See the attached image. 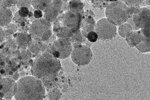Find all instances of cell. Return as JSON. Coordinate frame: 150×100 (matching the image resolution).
<instances>
[{
    "instance_id": "30",
    "label": "cell",
    "mask_w": 150,
    "mask_h": 100,
    "mask_svg": "<svg viewBox=\"0 0 150 100\" xmlns=\"http://www.w3.org/2000/svg\"><path fill=\"white\" fill-rule=\"evenodd\" d=\"M6 40V35H5V31L3 30L2 27H0V45H1L3 43H4Z\"/></svg>"
},
{
    "instance_id": "4",
    "label": "cell",
    "mask_w": 150,
    "mask_h": 100,
    "mask_svg": "<svg viewBox=\"0 0 150 100\" xmlns=\"http://www.w3.org/2000/svg\"><path fill=\"white\" fill-rule=\"evenodd\" d=\"M23 65L20 49L0 48V73L10 77Z\"/></svg>"
},
{
    "instance_id": "11",
    "label": "cell",
    "mask_w": 150,
    "mask_h": 100,
    "mask_svg": "<svg viewBox=\"0 0 150 100\" xmlns=\"http://www.w3.org/2000/svg\"><path fill=\"white\" fill-rule=\"evenodd\" d=\"M17 90L16 82L9 77H4L0 81V96L4 99H10Z\"/></svg>"
},
{
    "instance_id": "35",
    "label": "cell",
    "mask_w": 150,
    "mask_h": 100,
    "mask_svg": "<svg viewBox=\"0 0 150 100\" xmlns=\"http://www.w3.org/2000/svg\"><path fill=\"white\" fill-rule=\"evenodd\" d=\"M11 76V79H13L14 80L16 81V80H19V74L18 73V71H17V72L14 73Z\"/></svg>"
},
{
    "instance_id": "3",
    "label": "cell",
    "mask_w": 150,
    "mask_h": 100,
    "mask_svg": "<svg viewBox=\"0 0 150 100\" xmlns=\"http://www.w3.org/2000/svg\"><path fill=\"white\" fill-rule=\"evenodd\" d=\"M16 100H43L46 88L43 83L34 76H25L16 82Z\"/></svg>"
},
{
    "instance_id": "14",
    "label": "cell",
    "mask_w": 150,
    "mask_h": 100,
    "mask_svg": "<svg viewBox=\"0 0 150 100\" xmlns=\"http://www.w3.org/2000/svg\"><path fill=\"white\" fill-rule=\"evenodd\" d=\"M14 40L17 43L18 47L21 50L25 49L28 47L32 41L31 36L29 34L25 33H20L14 35Z\"/></svg>"
},
{
    "instance_id": "27",
    "label": "cell",
    "mask_w": 150,
    "mask_h": 100,
    "mask_svg": "<svg viewBox=\"0 0 150 100\" xmlns=\"http://www.w3.org/2000/svg\"><path fill=\"white\" fill-rule=\"evenodd\" d=\"M86 38L91 43H94L98 39V35L95 31L90 32L89 33H88L86 35Z\"/></svg>"
},
{
    "instance_id": "20",
    "label": "cell",
    "mask_w": 150,
    "mask_h": 100,
    "mask_svg": "<svg viewBox=\"0 0 150 100\" xmlns=\"http://www.w3.org/2000/svg\"><path fill=\"white\" fill-rule=\"evenodd\" d=\"M137 49L141 53H148L150 52L149 38H145L140 44L136 46Z\"/></svg>"
},
{
    "instance_id": "18",
    "label": "cell",
    "mask_w": 150,
    "mask_h": 100,
    "mask_svg": "<svg viewBox=\"0 0 150 100\" xmlns=\"http://www.w3.org/2000/svg\"><path fill=\"white\" fill-rule=\"evenodd\" d=\"M133 31V27L129 23H125L120 25L118 28V32L119 35L125 38H126Z\"/></svg>"
},
{
    "instance_id": "24",
    "label": "cell",
    "mask_w": 150,
    "mask_h": 100,
    "mask_svg": "<svg viewBox=\"0 0 150 100\" xmlns=\"http://www.w3.org/2000/svg\"><path fill=\"white\" fill-rule=\"evenodd\" d=\"M71 38L69 40L71 43H81L83 41V35L80 30L74 34Z\"/></svg>"
},
{
    "instance_id": "37",
    "label": "cell",
    "mask_w": 150,
    "mask_h": 100,
    "mask_svg": "<svg viewBox=\"0 0 150 100\" xmlns=\"http://www.w3.org/2000/svg\"><path fill=\"white\" fill-rule=\"evenodd\" d=\"M145 3H146V5L149 6V1H145Z\"/></svg>"
},
{
    "instance_id": "1",
    "label": "cell",
    "mask_w": 150,
    "mask_h": 100,
    "mask_svg": "<svg viewBox=\"0 0 150 100\" xmlns=\"http://www.w3.org/2000/svg\"><path fill=\"white\" fill-rule=\"evenodd\" d=\"M61 69L59 60L50 53L44 52L34 60L31 71L32 76L40 80L44 85L53 81Z\"/></svg>"
},
{
    "instance_id": "29",
    "label": "cell",
    "mask_w": 150,
    "mask_h": 100,
    "mask_svg": "<svg viewBox=\"0 0 150 100\" xmlns=\"http://www.w3.org/2000/svg\"><path fill=\"white\" fill-rule=\"evenodd\" d=\"M17 1H8V0H1V6H4L7 8H8L13 6V5H14L15 4H16Z\"/></svg>"
},
{
    "instance_id": "9",
    "label": "cell",
    "mask_w": 150,
    "mask_h": 100,
    "mask_svg": "<svg viewBox=\"0 0 150 100\" xmlns=\"http://www.w3.org/2000/svg\"><path fill=\"white\" fill-rule=\"evenodd\" d=\"M93 56L91 48L86 45H79L74 48L71 53L72 62L76 65L84 66L91 62Z\"/></svg>"
},
{
    "instance_id": "28",
    "label": "cell",
    "mask_w": 150,
    "mask_h": 100,
    "mask_svg": "<svg viewBox=\"0 0 150 100\" xmlns=\"http://www.w3.org/2000/svg\"><path fill=\"white\" fill-rule=\"evenodd\" d=\"M29 14V10L28 8L21 7L18 11V15L22 18H25L28 16Z\"/></svg>"
},
{
    "instance_id": "16",
    "label": "cell",
    "mask_w": 150,
    "mask_h": 100,
    "mask_svg": "<svg viewBox=\"0 0 150 100\" xmlns=\"http://www.w3.org/2000/svg\"><path fill=\"white\" fill-rule=\"evenodd\" d=\"M13 19V14L10 9L0 6V27L8 25Z\"/></svg>"
},
{
    "instance_id": "19",
    "label": "cell",
    "mask_w": 150,
    "mask_h": 100,
    "mask_svg": "<svg viewBox=\"0 0 150 100\" xmlns=\"http://www.w3.org/2000/svg\"><path fill=\"white\" fill-rule=\"evenodd\" d=\"M68 5L69 10L78 13H80L84 7V4L81 1H69Z\"/></svg>"
},
{
    "instance_id": "7",
    "label": "cell",
    "mask_w": 150,
    "mask_h": 100,
    "mask_svg": "<svg viewBox=\"0 0 150 100\" xmlns=\"http://www.w3.org/2000/svg\"><path fill=\"white\" fill-rule=\"evenodd\" d=\"M72 45L69 38H57L50 45L49 53L57 59H66L71 55Z\"/></svg>"
},
{
    "instance_id": "21",
    "label": "cell",
    "mask_w": 150,
    "mask_h": 100,
    "mask_svg": "<svg viewBox=\"0 0 150 100\" xmlns=\"http://www.w3.org/2000/svg\"><path fill=\"white\" fill-rule=\"evenodd\" d=\"M0 48H6L9 49H18V47L14 39L10 38L6 40L4 43L0 45Z\"/></svg>"
},
{
    "instance_id": "15",
    "label": "cell",
    "mask_w": 150,
    "mask_h": 100,
    "mask_svg": "<svg viewBox=\"0 0 150 100\" xmlns=\"http://www.w3.org/2000/svg\"><path fill=\"white\" fill-rule=\"evenodd\" d=\"M96 22L95 19L91 16H88L83 19L81 22V34L83 36L86 37V35L90 32H92L95 30Z\"/></svg>"
},
{
    "instance_id": "2",
    "label": "cell",
    "mask_w": 150,
    "mask_h": 100,
    "mask_svg": "<svg viewBox=\"0 0 150 100\" xmlns=\"http://www.w3.org/2000/svg\"><path fill=\"white\" fill-rule=\"evenodd\" d=\"M82 15L81 13L71 10L64 11L54 22L53 30L60 38H69L80 30Z\"/></svg>"
},
{
    "instance_id": "13",
    "label": "cell",
    "mask_w": 150,
    "mask_h": 100,
    "mask_svg": "<svg viewBox=\"0 0 150 100\" xmlns=\"http://www.w3.org/2000/svg\"><path fill=\"white\" fill-rule=\"evenodd\" d=\"M146 38H149V28L133 31L126 38V40L131 48L137 46Z\"/></svg>"
},
{
    "instance_id": "36",
    "label": "cell",
    "mask_w": 150,
    "mask_h": 100,
    "mask_svg": "<svg viewBox=\"0 0 150 100\" xmlns=\"http://www.w3.org/2000/svg\"><path fill=\"white\" fill-rule=\"evenodd\" d=\"M4 77V76L1 74V73H0V81H1V80Z\"/></svg>"
},
{
    "instance_id": "31",
    "label": "cell",
    "mask_w": 150,
    "mask_h": 100,
    "mask_svg": "<svg viewBox=\"0 0 150 100\" xmlns=\"http://www.w3.org/2000/svg\"><path fill=\"white\" fill-rule=\"evenodd\" d=\"M107 1H92L91 3L93 4V6L95 7H101L102 6H104V3H105Z\"/></svg>"
},
{
    "instance_id": "17",
    "label": "cell",
    "mask_w": 150,
    "mask_h": 100,
    "mask_svg": "<svg viewBox=\"0 0 150 100\" xmlns=\"http://www.w3.org/2000/svg\"><path fill=\"white\" fill-rule=\"evenodd\" d=\"M52 2V0H44V1L35 0V1H31V5L36 10L44 11L50 6Z\"/></svg>"
},
{
    "instance_id": "8",
    "label": "cell",
    "mask_w": 150,
    "mask_h": 100,
    "mask_svg": "<svg viewBox=\"0 0 150 100\" xmlns=\"http://www.w3.org/2000/svg\"><path fill=\"white\" fill-rule=\"evenodd\" d=\"M95 33L98 39L107 40L112 39L117 35V26L110 23L107 18L99 19L96 23L95 28Z\"/></svg>"
},
{
    "instance_id": "26",
    "label": "cell",
    "mask_w": 150,
    "mask_h": 100,
    "mask_svg": "<svg viewBox=\"0 0 150 100\" xmlns=\"http://www.w3.org/2000/svg\"><path fill=\"white\" fill-rule=\"evenodd\" d=\"M17 7L20 9L21 7H26V8H29L31 6V1H17L16 3Z\"/></svg>"
},
{
    "instance_id": "6",
    "label": "cell",
    "mask_w": 150,
    "mask_h": 100,
    "mask_svg": "<svg viewBox=\"0 0 150 100\" xmlns=\"http://www.w3.org/2000/svg\"><path fill=\"white\" fill-rule=\"evenodd\" d=\"M29 33L31 38L36 41H47L53 33L52 25L44 18L35 19L29 27Z\"/></svg>"
},
{
    "instance_id": "10",
    "label": "cell",
    "mask_w": 150,
    "mask_h": 100,
    "mask_svg": "<svg viewBox=\"0 0 150 100\" xmlns=\"http://www.w3.org/2000/svg\"><path fill=\"white\" fill-rule=\"evenodd\" d=\"M149 7L139 8L133 15V22L138 29L142 30L149 28Z\"/></svg>"
},
{
    "instance_id": "34",
    "label": "cell",
    "mask_w": 150,
    "mask_h": 100,
    "mask_svg": "<svg viewBox=\"0 0 150 100\" xmlns=\"http://www.w3.org/2000/svg\"><path fill=\"white\" fill-rule=\"evenodd\" d=\"M7 28L8 30H10L13 32H16L17 31V26L15 25V24L10 23L8 25H7Z\"/></svg>"
},
{
    "instance_id": "23",
    "label": "cell",
    "mask_w": 150,
    "mask_h": 100,
    "mask_svg": "<svg viewBox=\"0 0 150 100\" xmlns=\"http://www.w3.org/2000/svg\"><path fill=\"white\" fill-rule=\"evenodd\" d=\"M61 96V93L57 89H52L48 92V97L50 100H58Z\"/></svg>"
},
{
    "instance_id": "38",
    "label": "cell",
    "mask_w": 150,
    "mask_h": 100,
    "mask_svg": "<svg viewBox=\"0 0 150 100\" xmlns=\"http://www.w3.org/2000/svg\"><path fill=\"white\" fill-rule=\"evenodd\" d=\"M0 100H4V99H3L1 96H0Z\"/></svg>"
},
{
    "instance_id": "32",
    "label": "cell",
    "mask_w": 150,
    "mask_h": 100,
    "mask_svg": "<svg viewBox=\"0 0 150 100\" xmlns=\"http://www.w3.org/2000/svg\"><path fill=\"white\" fill-rule=\"evenodd\" d=\"M43 14H42V12L41 11H40V10H35L34 12V16L35 17V18H36L37 19H41V17L42 16Z\"/></svg>"
},
{
    "instance_id": "12",
    "label": "cell",
    "mask_w": 150,
    "mask_h": 100,
    "mask_svg": "<svg viewBox=\"0 0 150 100\" xmlns=\"http://www.w3.org/2000/svg\"><path fill=\"white\" fill-rule=\"evenodd\" d=\"M63 1L61 0H53L50 6L43 11L44 19L49 22H54L58 16L62 9Z\"/></svg>"
},
{
    "instance_id": "5",
    "label": "cell",
    "mask_w": 150,
    "mask_h": 100,
    "mask_svg": "<svg viewBox=\"0 0 150 100\" xmlns=\"http://www.w3.org/2000/svg\"><path fill=\"white\" fill-rule=\"evenodd\" d=\"M107 19L117 26L126 23L131 17L130 8L122 1L111 2L105 9Z\"/></svg>"
},
{
    "instance_id": "22",
    "label": "cell",
    "mask_w": 150,
    "mask_h": 100,
    "mask_svg": "<svg viewBox=\"0 0 150 100\" xmlns=\"http://www.w3.org/2000/svg\"><path fill=\"white\" fill-rule=\"evenodd\" d=\"M21 56L22 59L23 65L25 66L28 63L30 59H31V53L29 50L22 49L21 50Z\"/></svg>"
},
{
    "instance_id": "33",
    "label": "cell",
    "mask_w": 150,
    "mask_h": 100,
    "mask_svg": "<svg viewBox=\"0 0 150 100\" xmlns=\"http://www.w3.org/2000/svg\"><path fill=\"white\" fill-rule=\"evenodd\" d=\"M5 31V35H6V40H7V39H10V38H11V37L13 35V31L10 30H7Z\"/></svg>"
},
{
    "instance_id": "25",
    "label": "cell",
    "mask_w": 150,
    "mask_h": 100,
    "mask_svg": "<svg viewBox=\"0 0 150 100\" xmlns=\"http://www.w3.org/2000/svg\"><path fill=\"white\" fill-rule=\"evenodd\" d=\"M127 7H133V8H139V6L142 5L144 1L141 0H135V1H122Z\"/></svg>"
}]
</instances>
